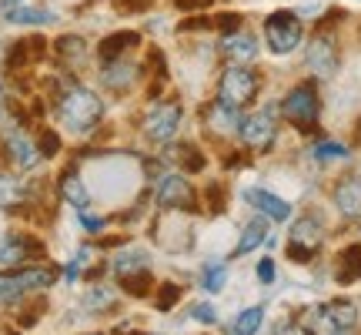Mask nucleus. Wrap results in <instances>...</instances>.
<instances>
[{"mask_svg":"<svg viewBox=\"0 0 361 335\" xmlns=\"http://www.w3.org/2000/svg\"><path fill=\"white\" fill-rule=\"evenodd\" d=\"M57 114L71 131L78 134H87L94 131V124L101 121L104 114V101L84 84H67L61 94H57Z\"/></svg>","mask_w":361,"mask_h":335,"instance_id":"f257e3e1","label":"nucleus"},{"mask_svg":"<svg viewBox=\"0 0 361 335\" xmlns=\"http://www.w3.org/2000/svg\"><path fill=\"white\" fill-rule=\"evenodd\" d=\"M281 114L288 117V124H295L301 134H311L318 128V117H322V98H318V88L314 81H301L284 94L281 101Z\"/></svg>","mask_w":361,"mask_h":335,"instance_id":"f03ea898","label":"nucleus"},{"mask_svg":"<svg viewBox=\"0 0 361 335\" xmlns=\"http://www.w3.org/2000/svg\"><path fill=\"white\" fill-rule=\"evenodd\" d=\"M258 88H261V81L251 67L228 64L221 71V81H218V101L231 104V107L241 111V107H247V104L258 98Z\"/></svg>","mask_w":361,"mask_h":335,"instance_id":"7ed1b4c3","label":"nucleus"},{"mask_svg":"<svg viewBox=\"0 0 361 335\" xmlns=\"http://www.w3.org/2000/svg\"><path fill=\"white\" fill-rule=\"evenodd\" d=\"M264 40H268L271 54H291L301 47L305 40V24L295 11H274L264 20Z\"/></svg>","mask_w":361,"mask_h":335,"instance_id":"20e7f679","label":"nucleus"},{"mask_svg":"<svg viewBox=\"0 0 361 335\" xmlns=\"http://www.w3.org/2000/svg\"><path fill=\"white\" fill-rule=\"evenodd\" d=\"M54 269H17V271H0V305H11L27 292H40L54 285Z\"/></svg>","mask_w":361,"mask_h":335,"instance_id":"39448f33","label":"nucleus"},{"mask_svg":"<svg viewBox=\"0 0 361 335\" xmlns=\"http://www.w3.org/2000/svg\"><path fill=\"white\" fill-rule=\"evenodd\" d=\"M180 117H184L180 101L154 104V107L147 111V117H144V138H147V141H154V144L171 141V138L178 134V128H180Z\"/></svg>","mask_w":361,"mask_h":335,"instance_id":"423d86ee","label":"nucleus"},{"mask_svg":"<svg viewBox=\"0 0 361 335\" xmlns=\"http://www.w3.org/2000/svg\"><path fill=\"white\" fill-rule=\"evenodd\" d=\"M322 238H324V228L322 221L314 218V215H305V218H298L291 225V242H288V255L295 258L298 265H308L314 252L322 248Z\"/></svg>","mask_w":361,"mask_h":335,"instance_id":"0eeeda50","label":"nucleus"},{"mask_svg":"<svg viewBox=\"0 0 361 335\" xmlns=\"http://www.w3.org/2000/svg\"><path fill=\"white\" fill-rule=\"evenodd\" d=\"M305 61H308V67L314 71V78H335L338 64H341V54H338V37L331 34V30H318V34L308 40Z\"/></svg>","mask_w":361,"mask_h":335,"instance_id":"6e6552de","label":"nucleus"},{"mask_svg":"<svg viewBox=\"0 0 361 335\" xmlns=\"http://www.w3.org/2000/svg\"><path fill=\"white\" fill-rule=\"evenodd\" d=\"M154 201L164 211H194L197 194H194L191 181L184 178V175H164L154 188Z\"/></svg>","mask_w":361,"mask_h":335,"instance_id":"1a4fd4ad","label":"nucleus"},{"mask_svg":"<svg viewBox=\"0 0 361 335\" xmlns=\"http://www.w3.org/2000/svg\"><path fill=\"white\" fill-rule=\"evenodd\" d=\"M238 138L245 141V148L264 155L271 144H274V138H278L274 114H271V111H255V114H247L245 121H241V128H238Z\"/></svg>","mask_w":361,"mask_h":335,"instance_id":"9d476101","label":"nucleus"},{"mask_svg":"<svg viewBox=\"0 0 361 335\" xmlns=\"http://www.w3.org/2000/svg\"><path fill=\"white\" fill-rule=\"evenodd\" d=\"M40 255H44V245L37 238H30V235L11 232L0 238V265L4 269H24L27 261H34Z\"/></svg>","mask_w":361,"mask_h":335,"instance_id":"9b49d317","label":"nucleus"},{"mask_svg":"<svg viewBox=\"0 0 361 335\" xmlns=\"http://www.w3.org/2000/svg\"><path fill=\"white\" fill-rule=\"evenodd\" d=\"M221 51H224V57L231 64H247V61L258 57V40H255V34H247V30H231L228 37L221 40Z\"/></svg>","mask_w":361,"mask_h":335,"instance_id":"f8f14e48","label":"nucleus"},{"mask_svg":"<svg viewBox=\"0 0 361 335\" xmlns=\"http://www.w3.org/2000/svg\"><path fill=\"white\" fill-rule=\"evenodd\" d=\"M204 121H207V128L218 131V134H234V131L241 128L245 114H241L238 107H231V104H224V101H211L204 107Z\"/></svg>","mask_w":361,"mask_h":335,"instance_id":"ddd939ff","label":"nucleus"},{"mask_svg":"<svg viewBox=\"0 0 361 335\" xmlns=\"http://www.w3.org/2000/svg\"><path fill=\"white\" fill-rule=\"evenodd\" d=\"M245 198L258 208L264 218H271V221H288V218H291V205H288L284 198H278V194L264 192V188H247Z\"/></svg>","mask_w":361,"mask_h":335,"instance_id":"4468645a","label":"nucleus"},{"mask_svg":"<svg viewBox=\"0 0 361 335\" xmlns=\"http://www.w3.org/2000/svg\"><path fill=\"white\" fill-rule=\"evenodd\" d=\"M335 208L345 218H361V178H341L335 184Z\"/></svg>","mask_w":361,"mask_h":335,"instance_id":"2eb2a0df","label":"nucleus"},{"mask_svg":"<svg viewBox=\"0 0 361 335\" xmlns=\"http://www.w3.org/2000/svg\"><path fill=\"white\" fill-rule=\"evenodd\" d=\"M7 155H11V165L17 168V171H27V168H34L40 161V148L27 134H20V131H13L11 138H7Z\"/></svg>","mask_w":361,"mask_h":335,"instance_id":"dca6fc26","label":"nucleus"},{"mask_svg":"<svg viewBox=\"0 0 361 335\" xmlns=\"http://www.w3.org/2000/svg\"><path fill=\"white\" fill-rule=\"evenodd\" d=\"M137 44H141V34H137V30H117V34L101 40V61L104 64L121 61V57H128V51L137 47Z\"/></svg>","mask_w":361,"mask_h":335,"instance_id":"f3484780","label":"nucleus"},{"mask_svg":"<svg viewBox=\"0 0 361 335\" xmlns=\"http://www.w3.org/2000/svg\"><path fill=\"white\" fill-rule=\"evenodd\" d=\"M54 51H57V57H61L67 67H84L87 64V40L78 37V34H64V37H57Z\"/></svg>","mask_w":361,"mask_h":335,"instance_id":"a211bd4d","label":"nucleus"},{"mask_svg":"<svg viewBox=\"0 0 361 335\" xmlns=\"http://www.w3.org/2000/svg\"><path fill=\"white\" fill-rule=\"evenodd\" d=\"M61 198H64L67 205H74L78 211H87L90 194H87V188H84V181H80V175L74 168H67L64 175H61Z\"/></svg>","mask_w":361,"mask_h":335,"instance_id":"6ab92c4d","label":"nucleus"},{"mask_svg":"<svg viewBox=\"0 0 361 335\" xmlns=\"http://www.w3.org/2000/svg\"><path fill=\"white\" fill-rule=\"evenodd\" d=\"M134 78H137V67L128 64V57H121V61H111V64H104V88H111V90H124L134 84Z\"/></svg>","mask_w":361,"mask_h":335,"instance_id":"aec40b11","label":"nucleus"},{"mask_svg":"<svg viewBox=\"0 0 361 335\" xmlns=\"http://www.w3.org/2000/svg\"><path fill=\"white\" fill-rule=\"evenodd\" d=\"M114 271H117V278H121V282L144 275V271H147V252H141V248H130V252H124V255L114 261Z\"/></svg>","mask_w":361,"mask_h":335,"instance_id":"412c9836","label":"nucleus"},{"mask_svg":"<svg viewBox=\"0 0 361 335\" xmlns=\"http://www.w3.org/2000/svg\"><path fill=\"white\" fill-rule=\"evenodd\" d=\"M261 242H268V221H264V218H251L245 225V232H241V242L234 245V255H238V258L247 255V252H255Z\"/></svg>","mask_w":361,"mask_h":335,"instance_id":"4be33fe9","label":"nucleus"},{"mask_svg":"<svg viewBox=\"0 0 361 335\" xmlns=\"http://www.w3.org/2000/svg\"><path fill=\"white\" fill-rule=\"evenodd\" d=\"M44 57V40H20V44H13L11 54H7V67H24L30 61H37Z\"/></svg>","mask_w":361,"mask_h":335,"instance_id":"5701e85b","label":"nucleus"},{"mask_svg":"<svg viewBox=\"0 0 361 335\" xmlns=\"http://www.w3.org/2000/svg\"><path fill=\"white\" fill-rule=\"evenodd\" d=\"M338 282H358L361 278V245H348L338 258Z\"/></svg>","mask_w":361,"mask_h":335,"instance_id":"b1692460","label":"nucleus"},{"mask_svg":"<svg viewBox=\"0 0 361 335\" xmlns=\"http://www.w3.org/2000/svg\"><path fill=\"white\" fill-rule=\"evenodd\" d=\"M261 322H264V309L261 305H255V309H245L238 319H234L231 325V335H255L261 329Z\"/></svg>","mask_w":361,"mask_h":335,"instance_id":"393cba45","label":"nucleus"},{"mask_svg":"<svg viewBox=\"0 0 361 335\" xmlns=\"http://www.w3.org/2000/svg\"><path fill=\"white\" fill-rule=\"evenodd\" d=\"M13 24H51L54 20V11H40V7H13L7 11Z\"/></svg>","mask_w":361,"mask_h":335,"instance_id":"a878e982","label":"nucleus"},{"mask_svg":"<svg viewBox=\"0 0 361 335\" xmlns=\"http://www.w3.org/2000/svg\"><path fill=\"white\" fill-rule=\"evenodd\" d=\"M328 312H331V319H335V325L341 332H348L351 325L358 322V312H355L351 302H328Z\"/></svg>","mask_w":361,"mask_h":335,"instance_id":"bb28decb","label":"nucleus"},{"mask_svg":"<svg viewBox=\"0 0 361 335\" xmlns=\"http://www.w3.org/2000/svg\"><path fill=\"white\" fill-rule=\"evenodd\" d=\"M178 161L184 171H191V175H197V171H204L207 168V158L194 148V144H180V151H178Z\"/></svg>","mask_w":361,"mask_h":335,"instance_id":"cd10ccee","label":"nucleus"},{"mask_svg":"<svg viewBox=\"0 0 361 335\" xmlns=\"http://www.w3.org/2000/svg\"><path fill=\"white\" fill-rule=\"evenodd\" d=\"M311 155H314V161H341V158H348V148L338 141H318L311 148Z\"/></svg>","mask_w":361,"mask_h":335,"instance_id":"c85d7f7f","label":"nucleus"},{"mask_svg":"<svg viewBox=\"0 0 361 335\" xmlns=\"http://www.w3.org/2000/svg\"><path fill=\"white\" fill-rule=\"evenodd\" d=\"M84 305H87L90 312L111 309V305H114V292H111V288H104V285H94L87 295H84Z\"/></svg>","mask_w":361,"mask_h":335,"instance_id":"c756f323","label":"nucleus"},{"mask_svg":"<svg viewBox=\"0 0 361 335\" xmlns=\"http://www.w3.org/2000/svg\"><path fill=\"white\" fill-rule=\"evenodd\" d=\"M224 282H228V265L224 261H218V265H207L204 269V288L214 295V292H221L224 288Z\"/></svg>","mask_w":361,"mask_h":335,"instance_id":"7c9ffc66","label":"nucleus"},{"mask_svg":"<svg viewBox=\"0 0 361 335\" xmlns=\"http://www.w3.org/2000/svg\"><path fill=\"white\" fill-rule=\"evenodd\" d=\"M180 302V288L174 282H168V285H161L157 288V295H154V309H161V312H171L174 305Z\"/></svg>","mask_w":361,"mask_h":335,"instance_id":"2f4dec72","label":"nucleus"},{"mask_svg":"<svg viewBox=\"0 0 361 335\" xmlns=\"http://www.w3.org/2000/svg\"><path fill=\"white\" fill-rule=\"evenodd\" d=\"M37 148H40V155H47V158H54L57 151H61V138H57V131H40V141H37Z\"/></svg>","mask_w":361,"mask_h":335,"instance_id":"473e14b6","label":"nucleus"},{"mask_svg":"<svg viewBox=\"0 0 361 335\" xmlns=\"http://www.w3.org/2000/svg\"><path fill=\"white\" fill-rule=\"evenodd\" d=\"M87 258H90V248H87V245H80V248H78V258H74V261L67 265V278H78L80 269L87 265Z\"/></svg>","mask_w":361,"mask_h":335,"instance_id":"72a5a7b5","label":"nucleus"},{"mask_svg":"<svg viewBox=\"0 0 361 335\" xmlns=\"http://www.w3.org/2000/svg\"><path fill=\"white\" fill-rule=\"evenodd\" d=\"M191 312H194V319H197V322H207V325H211L214 319H218V312L211 309V305H194Z\"/></svg>","mask_w":361,"mask_h":335,"instance_id":"f704fd0d","label":"nucleus"},{"mask_svg":"<svg viewBox=\"0 0 361 335\" xmlns=\"http://www.w3.org/2000/svg\"><path fill=\"white\" fill-rule=\"evenodd\" d=\"M274 335H311L305 325H298V322H281L278 329H274Z\"/></svg>","mask_w":361,"mask_h":335,"instance_id":"c9c22d12","label":"nucleus"},{"mask_svg":"<svg viewBox=\"0 0 361 335\" xmlns=\"http://www.w3.org/2000/svg\"><path fill=\"white\" fill-rule=\"evenodd\" d=\"M258 278L264 285H271L274 282V261H271V258H264V261H258Z\"/></svg>","mask_w":361,"mask_h":335,"instance_id":"e433bc0d","label":"nucleus"},{"mask_svg":"<svg viewBox=\"0 0 361 335\" xmlns=\"http://www.w3.org/2000/svg\"><path fill=\"white\" fill-rule=\"evenodd\" d=\"M80 221H84V228H90V232H101V218H90L87 211H80Z\"/></svg>","mask_w":361,"mask_h":335,"instance_id":"4c0bfd02","label":"nucleus"},{"mask_svg":"<svg viewBox=\"0 0 361 335\" xmlns=\"http://www.w3.org/2000/svg\"><path fill=\"white\" fill-rule=\"evenodd\" d=\"M147 4H151V0H124L128 11H141V7H147Z\"/></svg>","mask_w":361,"mask_h":335,"instance_id":"58836bf2","label":"nucleus"},{"mask_svg":"<svg viewBox=\"0 0 361 335\" xmlns=\"http://www.w3.org/2000/svg\"><path fill=\"white\" fill-rule=\"evenodd\" d=\"M17 4H20V0H0V11H13Z\"/></svg>","mask_w":361,"mask_h":335,"instance_id":"ea45409f","label":"nucleus"},{"mask_svg":"<svg viewBox=\"0 0 361 335\" xmlns=\"http://www.w3.org/2000/svg\"><path fill=\"white\" fill-rule=\"evenodd\" d=\"M94 335H97V332H94Z\"/></svg>","mask_w":361,"mask_h":335,"instance_id":"a19ab883","label":"nucleus"}]
</instances>
